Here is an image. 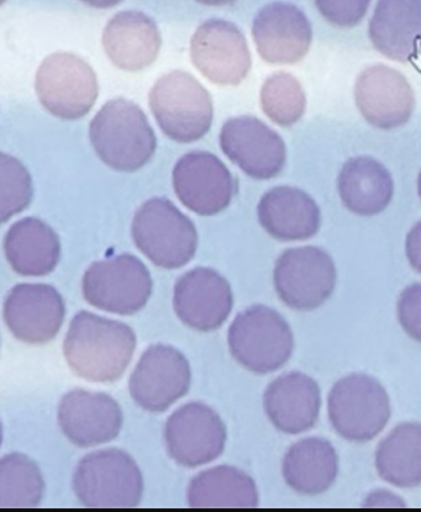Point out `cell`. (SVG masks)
<instances>
[{"mask_svg": "<svg viewBox=\"0 0 421 512\" xmlns=\"http://www.w3.org/2000/svg\"><path fill=\"white\" fill-rule=\"evenodd\" d=\"M136 343L130 326L81 311L68 327L63 356L76 376L88 382L110 383L124 376Z\"/></svg>", "mask_w": 421, "mask_h": 512, "instance_id": "cell-1", "label": "cell"}, {"mask_svg": "<svg viewBox=\"0 0 421 512\" xmlns=\"http://www.w3.org/2000/svg\"><path fill=\"white\" fill-rule=\"evenodd\" d=\"M89 137L105 165L119 172H136L150 162L157 139L138 104L118 98L104 104L89 126Z\"/></svg>", "mask_w": 421, "mask_h": 512, "instance_id": "cell-2", "label": "cell"}, {"mask_svg": "<svg viewBox=\"0 0 421 512\" xmlns=\"http://www.w3.org/2000/svg\"><path fill=\"white\" fill-rule=\"evenodd\" d=\"M72 487L86 508H138L144 496V478L138 463L118 448L83 457L73 474Z\"/></svg>", "mask_w": 421, "mask_h": 512, "instance_id": "cell-3", "label": "cell"}, {"mask_svg": "<svg viewBox=\"0 0 421 512\" xmlns=\"http://www.w3.org/2000/svg\"><path fill=\"white\" fill-rule=\"evenodd\" d=\"M228 343L234 360L259 376L286 366L296 347L287 320L265 305L251 306L236 316L229 329Z\"/></svg>", "mask_w": 421, "mask_h": 512, "instance_id": "cell-4", "label": "cell"}, {"mask_svg": "<svg viewBox=\"0 0 421 512\" xmlns=\"http://www.w3.org/2000/svg\"><path fill=\"white\" fill-rule=\"evenodd\" d=\"M328 418L336 434L344 440L367 443L381 435L391 420V398L377 378L349 374L330 390Z\"/></svg>", "mask_w": 421, "mask_h": 512, "instance_id": "cell-5", "label": "cell"}, {"mask_svg": "<svg viewBox=\"0 0 421 512\" xmlns=\"http://www.w3.org/2000/svg\"><path fill=\"white\" fill-rule=\"evenodd\" d=\"M149 102L163 134L180 144L201 140L212 128V97L191 73L163 75L151 88Z\"/></svg>", "mask_w": 421, "mask_h": 512, "instance_id": "cell-6", "label": "cell"}, {"mask_svg": "<svg viewBox=\"0 0 421 512\" xmlns=\"http://www.w3.org/2000/svg\"><path fill=\"white\" fill-rule=\"evenodd\" d=\"M131 235L136 247L157 267L181 268L196 256V226L165 198L150 199L141 205L136 211Z\"/></svg>", "mask_w": 421, "mask_h": 512, "instance_id": "cell-7", "label": "cell"}, {"mask_svg": "<svg viewBox=\"0 0 421 512\" xmlns=\"http://www.w3.org/2000/svg\"><path fill=\"white\" fill-rule=\"evenodd\" d=\"M338 269L323 248H289L277 258L273 285L281 302L289 309L309 313L333 297Z\"/></svg>", "mask_w": 421, "mask_h": 512, "instance_id": "cell-8", "label": "cell"}, {"mask_svg": "<svg viewBox=\"0 0 421 512\" xmlns=\"http://www.w3.org/2000/svg\"><path fill=\"white\" fill-rule=\"evenodd\" d=\"M35 91L47 112L62 120H78L96 105L98 78L82 57L56 52L36 72Z\"/></svg>", "mask_w": 421, "mask_h": 512, "instance_id": "cell-9", "label": "cell"}, {"mask_svg": "<svg viewBox=\"0 0 421 512\" xmlns=\"http://www.w3.org/2000/svg\"><path fill=\"white\" fill-rule=\"evenodd\" d=\"M149 269L138 257L120 255L94 262L84 273L83 297L107 313L129 316L144 309L152 294Z\"/></svg>", "mask_w": 421, "mask_h": 512, "instance_id": "cell-10", "label": "cell"}, {"mask_svg": "<svg viewBox=\"0 0 421 512\" xmlns=\"http://www.w3.org/2000/svg\"><path fill=\"white\" fill-rule=\"evenodd\" d=\"M191 382V366L183 353L172 346L154 345L142 353L129 390L140 408L160 414L186 397Z\"/></svg>", "mask_w": 421, "mask_h": 512, "instance_id": "cell-11", "label": "cell"}, {"mask_svg": "<svg viewBox=\"0 0 421 512\" xmlns=\"http://www.w3.org/2000/svg\"><path fill=\"white\" fill-rule=\"evenodd\" d=\"M163 436L168 456L178 466L197 468L223 455L228 429L217 411L202 403H189L170 416Z\"/></svg>", "mask_w": 421, "mask_h": 512, "instance_id": "cell-12", "label": "cell"}, {"mask_svg": "<svg viewBox=\"0 0 421 512\" xmlns=\"http://www.w3.org/2000/svg\"><path fill=\"white\" fill-rule=\"evenodd\" d=\"M194 67L219 86H238L249 75L251 54L244 34L229 21H205L191 40Z\"/></svg>", "mask_w": 421, "mask_h": 512, "instance_id": "cell-13", "label": "cell"}, {"mask_svg": "<svg viewBox=\"0 0 421 512\" xmlns=\"http://www.w3.org/2000/svg\"><path fill=\"white\" fill-rule=\"evenodd\" d=\"M225 156L257 181L275 178L286 165V145L280 135L254 116H238L220 131Z\"/></svg>", "mask_w": 421, "mask_h": 512, "instance_id": "cell-14", "label": "cell"}, {"mask_svg": "<svg viewBox=\"0 0 421 512\" xmlns=\"http://www.w3.org/2000/svg\"><path fill=\"white\" fill-rule=\"evenodd\" d=\"M3 315L15 339L28 345H46L59 334L66 305L52 285L23 283L10 290Z\"/></svg>", "mask_w": 421, "mask_h": 512, "instance_id": "cell-15", "label": "cell"}, {"mask_svg": "<svg viewBox=\"0 0 421 512\" xmlns=\"http://www.w3.org/2000/svg\"><path fill=\"white\" fill-rule=\"evenodd\" d=\"M173 188L184 207L198 215L213 216L229 208L235 181L213 153L194 151L177 162Z\"/></svg>", "mask_w": 421, "mask_h": 512, "instance_id": "cell-16", "label": "cell"}, {"mask_svg": "<svg viewBox=\"0 0 421 512\" xmlns=\"http://www.w3.org/2000/svg\"><path fill=\"white\" fill-rule=\"evenodd\" d=\"M234 294L228 279L215 269L198 267L178 279L173 308L182 323L199 332H213L228 320Z\"/></svg>", "mask_w": 421, "mask_h": 512, "instance_id": "cell-17", "label": "cell"}, {"mask_svg": "<svg viewBox=\"0 0 421 512\" xmlns=\"http://www.w3.org/2000/svg\"><path fill=\"white\" fill-rule=\"evenodd\" d=\"M60 429L68 441L81 448L112 442L124 425V414L110 395L75 389L59 405Z\"/></svg>", "mask_w": 421, "mask_h": 512, "instance_id": "cell-18", "label": "cell"}, {"mask_svg": "<svg viewBox=\"0 0 421 512\" xmlns=\"http://www.w3.org/2000/svg\"><path fill=\"white\" fill-rule=\"evenodd\" d=\"M355 102L367 123L382 130L407 124L415 107L408 79L384 65L371 66L361 72L355 84Z\"/></svg>", "mask_w": 421, "mask_h": 512, "instance_id": "cell-19", "label": "cell"}, {"mask_svg": "<svg viewBox=\"0 0 421 512\" xmlns=\"http://www.w3.org/2000/svg\"><path fill=\"white\" fill-rule=\"evenodd\" d=\"M257 52L271 65H294L307 56L313 30L296 5L276 2L266 5L252 25Z\"/></svg>", "mask_w": 421, "mask_h": 512, "instance_id": "cell-20", "label": "cell"}, {"mask_svg": "<svg viewBox=\"0 0 421 512\" xmlns=\"http://www.w3.org/2000/svg\"><path fill=\"white\" fill-rule=\"evenodd\" d=\"M321 390L317 380L302 372H289L273 380L263 394V409L276 430L301 435L318 424Z\"/></svg>", "mask_w": 421, "mask_h": 512, "instance_id": "cell-21", "label": "cell"}, {"mask_svg": "<svg viewBox=\"0 0 421 512\" xmlns=\"http://www.w3.org/2000/svg\"><path fill=\"white\" fill-rule=\"evenodd\" d=\"M102 42L109 60L126 72L154 65L162 44L155 21L135 10L115 15L105 26Z\"/></svg>", "mask_w": 421, "mask_h": 512, "instance_id": "cell-22", "label": "cell"}, {"mask_svg": "<svg viewBox=\"0 0 421 512\" xmlns=\"http://www.w3.org/2000/svg\"><path fill=\"white\" fill-rule=\"evenodd\" d=\"M373 47L408 63L421 55V0H378L368 26Z\"/></svg>", "mask_w": 421, "mask_h": 512, "instance_id": "cell-23", "label": "cell"}, {"mask_svg": "<svg viewBox=\"0 0 421 512\" xmlns=\"http://www.w3.org/2000/svg\"><path fill=\"white\" fill-rule=\"evenodd\" d=\"M257 214L263 230L282 242L312 239L321 226L320 209L314 199L302 189L288 186L268 190Z\"/></svg>", "mask_w": 421, "mask_h": 512, "instance_id": "cell-24", "label": "cell"}, {"mask_svg": "<svg viewBox=\"0 0 421 512\" xmlns=\"http://www.w3.org/2000/svg\"><path fill=\"white\" fill-rule=\"evenodd\" d=\"M340 459L331 442L307 437L288 448L282 461V475L289 488L302 496L329 492L339 477Z\"/></svg>", "mask_w": 421, "mask_h": 512, "instance_id": "cell-25", "label": "cell"}, {"mask_svg": "<svg viewBox=\"0 0 421 512\" xmlns=\"http://www.w3.org/2000/svg\"><path fill=\"white\" fill-rule=\"evenodd\" d=\"M9 266L23 277H45L61 258V241L51 226L36 218L17 221L4 239Z\"/></svg>", "mask_w": 421, "mask_h": 512, "instance_id": "cell-26", "label": "cell"}, {"mask_svg": "<svg viewBox=\"0 0 421 512\" xmlns=\"http://www.w3.org/2000/svg\"><path fill=\"white\" fill-rule=\"evenodd\" d=\"M338 189L342 204L351 213L373 216L392 202L394 183L391 173L375 158H351L341 168Z\"/></svg>", "mask_w": 421, "mask_h": 512, "instance_id": "cell-27", "label": "cell"}, {"mask_svg": "<svg viewBox=\"0 0 421 512\" xmlns=\"http://www.w3.org/2000/svg\"><path fill=\"white\" fill-rule=\"evenodd\" d=\"M189 508L252 509L260 504L255 480L241 469L219 466L199 473L189 484Z\"/></svg>", "mask_w": 421, "mask_h": 512, "instance_id": "cell-28", "label": "cell"}, {"mask_svg": "<svg viewBox=\"0 0 421 512\" xmlns=\"http://www.w3.org/2000/svg\"><path fill=\"white\" fill-rule=\"evenodd\" d=\"M375 468L383 482L401 489L421 485V424L403 422L378 443Z\"/></svg>", "mask_w": 421, "mask_h": 512, "instance_id": "cell-29", "label": "cell"}, {"mask_svg": "<svg viewBox=\"0 0 421 512\" xmlns=\"http://www.w3.org/2000/svg\"><path fill=\"white\" fill-rule=\"evenodd\" d=\"M45 495V480L38 464L21 453L0 461V508H38Z\"/></svg>", "mask_w": 421, "mask_h": 512, "instance_id": "cell-30", "label": "cell"}, {"mask_svg": "<svg viewBox=\"0 0 421 512\" xmlns=\"http://www.w3.org/2000/svg\"><path fill=\"white\" fill-rule=\"evenodd\" d=\"M260 99L262 112L282 128L298 123L307 107L301 82L286 72H277L266 79Z\"/></svg>", "mask_w": 421, "mask_h": 512, "instance_id": "cell-31", "label": "cell"}, {"mask_svg": "<svg viewBox=\"0 0 421 512\" xmlns=\"http://www.w3.org/2000/svg\"><path fill=\"white\" fill-rule=\"evenodd\" d=\"M33 182L26 168L13 156L0 155V221L7 223L29 207Z\"/></svg>", "mask_w": 421, "mask_h": 512, "instance_id": "cell-32", "label": "cell"}, {"mask_svg": "<svg viewBox=\"0 0 421 512\" xmlns=\"http://www.w3.org/2000/svg\"><path fill=\"white\" fill-rule=\"evenodd\" d=\"M328 23L338 28L350 29L359 25L370 8L371 0H314Z\"/></svg>", "mask_w": 421, "mask_h": 512, "instance_id": "cell-33", "label": "cell"}, {"mask_svg": "<svg viewBox=\"0 0 421 512\" xmlns=\"http://www.w3.org/2000/svg\"><path fill=\"white\" fill-rule=\"evenodd\" d=\"M397 319L405 334L421 345V283L408 285L399 295Z\"/></svg>", "mask_w": 421, "mask_h": 512, "instance_id": "cell-34", "label": "cell"}, {"mask_svg": "<svg viewBox=\"0 0 421 512\" xmlns=\"http://www.w3.org/2000/svg\"><path fill=\"white\" fill-rule=\"evenodd\" d=\"M363 508H407V503L396 493L387 489H376L362 501Z\"/></svg>", "mask_w": 421, "mask_h": 512, "instance_id": "cell-35", "label": "cell"}, {"mask_svg": "<svg viewBox=\"0 0 421 512\" xmlns=\"http://www.w3.org/2000/svg\"><path fill=\"white\" fill-rule=\"evenodd\" d=\"M405 255L410 267L421 274V221L408 232L405 240Z\"/></svg>", "mask_w": 421, "mask_h": 512, "instance_id": "cell-36", "label": "cell"}, {"mask_svg": "<svg viewBox=\"0 0 421 512\" xmlns=\"http://www.w3.org/2000/svg\"><path fill=\"white\" fill-rule=\"evenodd\" d=\"M81 2L92 8L109 9L123 2V0H81Z\"/></svg>", "mask_w": 421, "mask_h": 512, "instance_id": "cell-37", "label": "cell"}, {"mask_svg": "<svg viewBox=\"0 0 421 512\" xmlns=\"http://www.w3.org/2000/svg\"><path fill=\"white\" fill-rule=\"evenodd\" d=\"M196 2L208 7H226V5H233L236 0H196Z\"/></svg>", "mask_w": 421, "mask_h": 512, "instance_id": "cell-38", "label": "cell"}, {"mask_svg": "<svg viewBox=\"0 0 421 512\" xmlns=\"http://www.w3.org/2000/svg\"><path fill=\"white\" fill-rule=\"evenodd\" d=\"M418 194H419V198L421 200V171H420L419 177H418Z\"/></svg>", "mask_w": 421, "mask_h": 512, "instance_id": "cell-39", "label": "cell"}]
</instances>
